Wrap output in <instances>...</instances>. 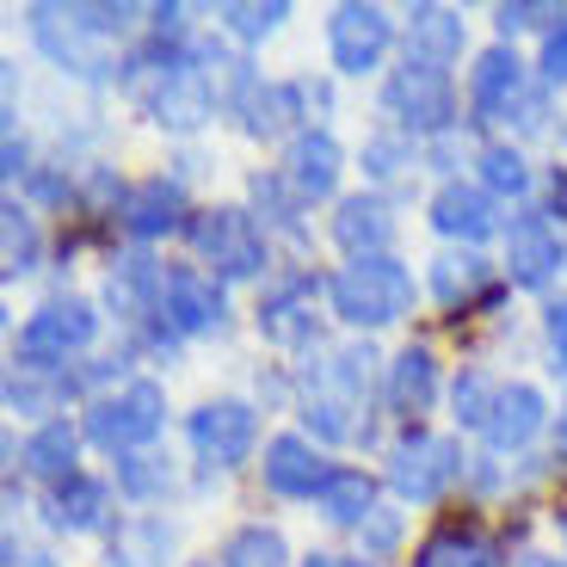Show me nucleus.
Returning <instances> with one entry per match:
<instances>
[{
	"mask_svg": "<svg viewBox=\"0 0 567 567\" xmlns=\"http://www.w3.org/2000/svg\"><path fill=\"white\" fill-rule=\"evenodd\" d=\"M136 7H38L31 25H38V43L62 69L100 81L112 69V38H124Z\"/></svg>",
	"mask_w": 567,
	"mask_h": 567,
	"instance_id": "f257e3e1",
	"label": "nucleus"
},
{
	"mask_svg": "<svg viewBox=\"0 0 567 567\" xmlns=\"http://www.w3.org/2000/svg\"><path fill=\"white\" fill-rule=\"evenodd\" d=\"M327 297H333V315L352 327H389L408 315L413 302V278L395 266L389 254H370V259H352L340 278L327 284Z\"/></svg>",
	"mask_w": 567,
	"mask_h": 567,
	"instance_id": "f03ea898",
	"label": "nucleus"
},
{
	"mask_svg": "<svg viewBox=\"0 0 567 567\" xmlns=\"http://www.w3.org/2000/svg\"><path fill=\"white\" fill-rule=\"evenodd\" d=\"M161 413H167V395L161 383H124L117 395H100L86 408V439L100 444V451H136L161 432Z\"/></svg>",
	"mask_w": 567,
	"mask_h": 567,
	"instance_id": "7ed1b4c3",
	"label": "nucleus"
},
{
	"mask_svg": "<svg viewBox=\"0 0 567 567\" xmlns=\"http://www.w3.org/2000/svg\"><path fill=\"white\" fill-rule=\"evenodd\" d=\"M192 247L204 266H216L223 278H254L266 266V235L247 210H204L192 216Z\"/></svg>",
	"mask_w": 567,
	"mask_h": 567,
	"instance_id": "20e7f679",
	"label": "nucleus"
},
{
	"mask_svg": "<svg viewBox=\"0 0 567 567\" xmlns=\"http://www.w3.org/2000/svg\"><path fill=\"white\" fill-rule=\"evenodd\" d=\"M364 408H370V352H340L321 370V389L309 395V420L327 439H358L364 420H352V413Z\"/></svg>",
	"mask_w": 567,
	"mask_h": 567,
	"instance_id": "39448f33",
	"label": "nucleus"
},
{
	"mask_svg": "<svg viewBox=\"0 0 567 567\" xmlns=\"http://www.w3.org/2000/svg\"><path fill=\"white\" fill-rule=\"evenodd\" d=\"M456 468H463V451L451 439H432V432H413V439L395 444L389 456V487L401 499H439L444 487L456 482Z\"/></svg>",
	"mask_w": 567,
	"mask_h": 567,
	"instance_id": "423d86ee",
	"label": "nucleus"
},
{
	"mask_svg": "<svg viewBox=\"0 0 567 567\" xmlns=\"http://www.w3.org/2000/svg\"><path fill=\"white\" fill-rule=\"evenodd\" d=\"M383 105H389V112H395L408 130H444V124H451V112H456L451 74H444V69H420V62H408V69L389 74Z\"/></svg>",
	"mask_w": 567,
	"mask_h": 567,
	"instance_id": "0eeeda50",
	"label": "nucleus"
},
{
	"mask_svg": "<svg viewBox=\"0 0 567 567\" xmlns=\"http://www.w3.org/2000/svg\"><path fill=\"white\" fill-rule=\"evenodd\" d=\"M93 327H100V315L86 309V302H74V297L69 302H43V309L19 327V358H25V364L69 358V352H81V346L93 340Z\"/></svg>",
	"mask_w": 567,
	"mask_h": 567,
	"instance_id": "6e6552de",
	"label": "nucleus"
},
{
	"mask_svg": "<svg viewBox=\"0 0 567 567\" xmlns=\"http://www.w3.org/2000/svg\"><path fill=\"white\" fill-rule=\"evenodd\" d=\"M389 38H395V25H389L383 7H340L333 25H327V43H333L340 74H370L389 56Z\"/></svg>",
	"mask_w": 567,
	"mask_h": 567,
	"instance_id": "1a4fd4ad",
	"label": "nucleus"
},
{
	"mask_svg": "<svg viewBox=\"0 0 567 567\" xmlns=\"http://www.w3.org/2000/svg\"><path fill=\"white\" fill-rule=\"evenodd\" d=\"M254 408L247 401H210V408L192 413V451L216 468H235L247 451H254Z\"/></svg>",
	"mask_w": 567,
	"mask_h": 567,
	"instance_id": "9d476101",
	"label": "nucleus"
},
{
	"mask_svg": "<svg viewBox=\"0 0 567 567\" xmlns=\"http://www.w3.org/2000/svg\"><path fill=\"white\" fill-rule=\"evenodd\" d=\"M161 309H167L173 333H210V327H223V284L192 266L161 271Z\"/></svg>",
	"mask_w": 567,
	"mask_h": 567,
	"instance_id": "9b49d317",
	"label": "nucleus"
},
{
	"mask_svg": "<svg viewBox=\"0 0 567 567\" xmlns=\"http://www.w3.org/2000/svg\"><path fill=\"white\" fill-rule=\"evenodd\" d=\"M327 482H333V468H327V456L315 451L309 439H271L266 444V487L271 494H327Z\"/></svg>",
	"mask_w": 567,
	"mask_h": 567,
	"instance_id": "f8f14e48",
	"label": "nucleus"
},
{
	"mask_svg": "<svg viewBox=\"0 0 567 567\" xmlns=\"http://www.w3.org/2000/svg\"><path fill=\"white\" fill-rule=\"evenodd\" d=\"M333 179H340V142L327 136V130H302V136L290 142V155H284V185H290L302 204H315V198L333 192Z\"/></svg>",
	"mask_w": 567,
	"mask_h": 567,
	"instance_id": "ddd939ff",
	"label": "nucleus"
},
{
	"mask_svg": "<svg viewBox=\"0 0 567 567\" xmlns=\"http://www.w3.org/2000/svg\"><path fill=\"white\" fill-rule=\"evenodd\" d=\"M468 105L482 117H512L525 105V62L512 56L506 43L475 62V74H468Z\"/></svg>",
	"mask_w": 567,
	"mask_h": 567,
	"instance_id": "4468645a",
	"label": "nucleus"
},
{
	"mask_svg": "<svg viewBox=\"0 0 567 567\" xmlns=\"http://www.w3.org/2000/svg\"><path fill=\"white\" fill-rule=\"evenodd\" d=\"M555 266H561V241H555V228L543 223V216L512 223V235H506V271H512V284L537 290V284L555 278Z\"/></svg>",
	"mask_w": 567,
	"mask_h": 567,
	"instance_id": "2eb2a0df",
	"label": "nucleus"
},
{
	"mask_svg": "<svg viewBox=\"0 0 567 567\" xmlns=\"http://www.w3.org/2000/svg\"><path fill=\"white\" fill-rule=\"evenodd\" d=\"M185 216V198H179V185L167 179H142L124 192V210H117V223L136 235V241H155V235H173Z\"/></svg>",
	"mask_w": 567,
	"mask_h": 567,
	"instance_id": "dca6fc26",
	"label": "nucleus"
},
{
	"mask_svg": "<svg viewBox=\"0 0 567 567\" xmlns=\"http://www.w3.org/2000/svg\"><path fill=\"white\" fill-rule=\"evenodd\" d=\"M456 56H463V19L451 7H413L408 13V62L451 69Z\"/></svg>",
	"mask_w": 567,
	"mask_h": 567,
	"instance_id": "f3484780",
	"label": "nucleus"
},
{
	"mask_svg": "<svg viewBox=\"0 0 567 567\" xmlns=\"http://www.w3.org/2000/svg\"><path fill=\"white\" fill-rule=\"evenodd\" d=\"M432 228H439V235H456V241H482V235H494V198H487V185L451 179L439 198H432Z\"/></svg>",
	"mask_w": 567,
	"mask_h": 567,
	"instance_id": "a211bd4d",
	"label": "nucleus"
},
{
	"mask_svg": "<svg viewBox=\"0 0 567 567\" xmlns=\"http://www.w3.org/2000/svg\"><path fill=\"white\" fill-rule=\"evenodd\" d=\"M487 444L494 451H518V444H530L543 432V395L530 383H512L494 395V413H487Z\"/></svg>",
	"mask_w": 567,
	"mask_h": 567,
	"instance_id": "6ab92c4d",
	"label": "nucleus"
},
{
	"mask_svg": "<svg viewBox=\"0 0 567 567\" xmlns=\"http://www.w3.org/2000/svg\"><path fill=\"white\" fill-rule=\"evenodd\" d=\"M389 235H395V223H389L383 198H346V204H340V216H333V241H340L352 259L383 254Z\"/></svg>",
	"mask_w": 567,
	"mask_h": 567,
	"instance_id": "aec40b11",
	"label": "nucleus"
},
{
	"mask_svg": "<svg viewBox=\"0 0 567 567\" xmlns=\"http://www.w3.org/2000/svg\"><path fill=\"white\" fill-rule=\"evenodd\" d=\"M389 401H395V413H425L439 401V364H432V352L408 346L395 358V370H389Z\"/></svg>",
	"mask_w": 567,
	"mask_h": 567,
	"instance_id": "412c9836",
	"label": "nucleus"
},
{
	"mask_svg": "<svg viewBox=\"0 0 567 567\" xmlns=\"http://www.w3.org/2000/svg\"><path fill=\"white\" fill-rule=\"evenodd\" d=\"M74 451H81V439L69 432V420H50V425H38V432L25 439V468L31 475H50V482H69Z\"/></svg>",
	"mask_w": 567,
	"mask_h": 567,
	"instance_id": "4be33fe9",
	"label": "nucleus"
},
{
	"mask_svg": "<svg viewBox=\"0 0 567 567\" xmlns=\"http://www.w3.org/2000/svg\"><path fill=\"white\" fill-rule=\"evenodd\" d=\"M105 512H112V494H105V482H86V475H69V482L56 487V525L62 530H100Z\"/></svg>",
	"mask_w": 567,
	"mask_h": 567,
	"instance_id": "5701e85b",
	"label": "nucleus"
},
{
	"mask_svg": "<svg viewBox=\"0 0 567 567\" xmlns=\"http://www.w3.org/2000/svg\"><path fill=\"white\" fill-rule=\"evenodd\" d=\"M302 297H309V284H284L278 297L259 309V327H266V340H278V346H290V340H302L309 333V315H302Z\"/></svg>",
	"mask_w": 567,
	"mask_h": 567,
	"instance_id": "b1692460",
	"label": "nucleus"
},
{
	"mask_svg": "<svg viewBox=\"0 0 567 567\" xmlns=\"http://www.w3.org/2000/svg\"><path fill=\"white\" fill-rule=\"evenodd\" d=\"M247 130L254 136H278L290 117H297V86H247Z\"/></svg>",
	"mask_w": 567,
	"mask_h": 567,
	"instance_id": "393cba45",
	"label": "nucleus"
},
{
	"mask_svg": "<svg viewBox=\"0 0 567 567\" xmlns=\"http://www.w3.org/2000/svg\"><path fill=\"white\" fill-rule=\"evenodd\" d=\"M223 567H284V537L266 525H247L223 543Z\"/></svg>",
	"mask_w": 567,
	"mask_h": 567,
	"instance_id": "a878e982",
	"label": "nucleus"
},
{
	"mask_svg": "<svg viewBox=\"0 0 567 567\" xmlns=\"http://www.w3.org/2000/svg\"><path fill=\"white\" fill-rule=\"evenodd\" d=\"M482 284H487V266L475 254H451V259L432 266V290H439V302H451V309H456V302H468Z\"/></svg>",
	"mask_w": 567,
	"mask_h": 567,
	"instance_id": "bb28decb",
	"label": "nucleus"
},
{
	"mask_svg": "<svg viewBox=\"0 0 567 567\" xmlns=\"http://www.w3.org/2000/svg\"><path fill=\"white\" fill-rule=\"evenodd\" d=\"M370 499H377V487H370L364 475H333V482H327V494H321V512L333 518V525H364Z\"/></svg>",
	"mask_w": 567,
	"mask_h": 567,
	"instance_id": "cd10ccee",
	"label": "nucleus"
},
{
	"mask_svg": "<svg viewBox=\"0 0 567 567\" xmlns=\"http://www.w3.org/2000/svg\"><path fill=\"white\" fill-rule=\"evenodd\" d=\"M216 19H223L235 38H271V31L290 19V7H284V0H266V7H259V0H228V7H216Z\"/></svg>",
	"mask_w": 567,
	"mask_h": 567,
	"instance_id": "c85d7f7f",
	"label": "nucleus"
},
{
	"mask_svg": "<svg viewBox=\"0 0 567 567\" xmlns=\"http://www.w3.org/2000/svg\"><path fill=\"white\" fill-rule=\"evenodd\" d=\"M0 216H7V278H19V271L38 266V247H43V241H38V223H31L19 204H7Z\"/></svg>",
	"mask_w": 567,
	"mask_h": 567,
	"instance_id": "c756f323",
	"label": "nucleus"
},
{
	"mask_svg": "<svg viewBox=\"0 0 567 567\" xmlns=\"http://www.w3.org/2000/svg\"><path fill=\"white\" fill-rule=\"evenodd\" d=\"M482 185L487 192H525L530 185L525 155H518V148H482Z\"/></svg>",
	"mask_w": 567,
	"mask_h": 567,
	"instance_id": "7c9ffc66",
	"label": "nucleus"
},
{
	"mask_svg": "<svg viewBox=\"0 0 567 567\" xmlns=\"http://www.w3.org/2000/svg\"><path fill=\"white\" fill-rule=\"evenodd\" d=\"M420 567H487V549L475 537H439V543H425Z\"/></svg>",
	"mask_w": 567,
	"mask_h": 567,
	"instance_id": "2f4dec72",
	"label": "nucleus"
},
{
	"mask_svg": "<svg viewBox=\"0 0 567 567\" xmlns=\"http://www.w3.org/2000/svg\"><path fill=\"white\" fill-rule=\"evenodd\" d=\"M117 482H124V494H161L167 487V463L161 456H124L117 463Z\"/></svg>",
	"mask_w": 567,
	"mask_h": 567,
	"instance_id": "473e14b6",
	"label": "nucleus"
},
{
	"mask_svg": "<svg viewBox=\"0 0 567 567\" xmlns=\"http://www.w3.org/2000/svg\"><path fill=\"white\" fill-rule=\"evenodd\" d=\"M494 395H499V389H487L482 377H463V383H456V413H463L468 425H487V413H494Z\"/></svg>",
	"mask_w": 567,
	"mask_h": 567,
	"instance_id": "72a5a7b5",
	"label": "nucleus"
},
{
	"mask_svg": "<svg viewBox=\"0 0 567 567\" xmlns=\"http://www.w3.org/2000/svg\"><path fill=\"white\" fill-rule=\"evenodd\" d=\"M364 543H370V555H389L401 543V525L389 518V512H370V518H364Z\"/></svg>",
	"mask_w": 567,
	"mask_h": 567,
	"instance_id": "f704fd0d",
	"label": "nucleus"
},
{
	"mask_svg": "<svg viewBox=\"0 0 567 567\" xmlns=\"http://www.w3.org/2000/svg\"><path fill=\"white\" fill-rule=\"evenodd\" d=\"M543 74H549V81H567V19L543 38Z\"/></svg>",
	"mask_w": 567,
	"mask_h": 567,
	"instance_id": "c9c22d12",
	"label": "nucleus"
},
{
	"mask_svg": "<svg viewBox=\"0 0 567 567\" xmlns=\"http://www.w3.org/2000/svg\"><path fill=\"white\" fill-rule=\"evenodd\" d=\"M543 19H561V13H555V7H530V0L499 7V31H525V25H543Z\"/></svg>",
	"mask_w": 567,
	"mask_h": 567,
	"instance_id": "e433bc0d",
	"label": "nucleus"
},
{
	"mask_svg": "<svg viewBox=\"0 0 567 567\" xmlns=\"http://www.w3.org/2000/svg\"><path fill=\"white\" fill-rule=\"evenodd\" d=\"M543 327H549V352H555V364L567 370V297H561V302H549Z\"/></svg>",
	"mask_w": 567,
	"mask_h": 567,
	"instance_id": "4c0bfd02",
	"label": "nucleus"
},
{
	"mask_svg": "<svg viewBox=\"0 0 567 567\" xmlns=\"http://www.w3.org/2000/svg\"><path fill=\"white\" fill-rule=\"evenodd\" d=\"M7 173H13V179L25 173V142H19V136H7Z\"/></svg>",
	"mask_w": 567,
	"mask_h": 567,
	"instance_id": "58836bf2",
	"label": "nucleus"
},
{
	"mask_svg": "<svg viewBox=\"0 0 567 567\" xmlns=\"http://www.w3.org/2000/svg\"><path fill=\"white\" fill-rule=\"evenodd\" d=\"M302 567H364V561H340V555H309Z\"/></svg>",
	"mask_w": 567,
	"mask_h": 567,
	"instance_id": "ea45409f",
	"label": "nucleus"
},
{
	"mask_svg": "<svg viewBox=\"0 0 567 567\" xmlns=\"http://www.w3.org/2000/svg\"><path fill=\"white\" fill-rule=\"evenodd\" d=\"M518 567H555V561H543V555H525V561H518Z\"/></svg>",
	"mask_w": 567,
	"mask_h": 567,
	"instance_id": "a19ab883",
	"label": "nucleus"
},
{
	"mask_svg": "<svg viewBox=\"0 0 567 567\" xmlns=\"http://www.w3.org/2000/svg\"><path fill=\"white\" fill-rule=\"evenodd\" d=\"M561 444H567V408H561Z\"/></svg>",
	"mask_w": 567,
	"mask_h": 567,
	"instance_id": "79ce46f5",
	"label": "nucleus"
}]
</instances>
